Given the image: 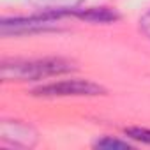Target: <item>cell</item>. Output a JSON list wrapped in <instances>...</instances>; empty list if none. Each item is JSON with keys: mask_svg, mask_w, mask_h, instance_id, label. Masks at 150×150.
<instances>
[{"mask_svg": "<svg viewBox=\"0 0 150 150\" xmlns=\"http://www.w3.org/2000/svg\"><path fill=\"white\" fill-rule=\"evenodd\" d=\"M103 92L104 90L101 85L88 80H80V78L57 80L32 90V94L39 97H92Z\"/></svg>", "mask_w": 150, "mask_h": 150, "instance_id": "2", "label": "cell"}, {"mask_svg": "<svg viewBox=\"0 0 150 150\" xmlns=\"http://www.w3.org/2000/svg\"><path fill=\"white\" fill-rule=\"evenodd\" d=\"M139 30H141L148 39H150V9H148L141 18H139Z\"/></svg>", "mask_w": 150, "mask_h": 150, "instance_id": "9", "label": "cell"}, {"mask_svg": "<svg viewBox=\"0 0 150 150\" xmlns=\"http://www.w3.org/2000/svg\"><path fill=\"white\" fill-rule=\"evenodd\" d=\"M94 146L97 148H106V150H127L131 148V143L127 141H122V139H117V138H111V136H106V138H101L94 143Z\"/></svg>", "mask_w": 150, "mask_h": 150, "instance_id": "7", "label": "cell"}, {"mask_svg": "<svg viewBox=\"0 0 150 150\" xmlns=\"http://www.w3.org/2000/svg\"><path fill=\"white\" fill-rule=\"evenodd\" d=\"M125 134H127L131 139H134V141H141V143L150 145V129L131 127V129H125Z\"/></svg>", "mask_w": 150, "mask_h": 150, "instance_id": "8", "label": "cell"}, {"mask_svg": "<svg viewBox=\"0 0 150 150\" xmlns=\"http://www.w3.org/2000/svg\"><path fill=\"white\" fill-rule=\"evenodd\" d=\"M60 16L55 14H46L42 13L41 16H32V18H13V20H2V34H32V32H42L50 30L57 25V20Z\"/></svg>", "mask_w": 150, "mask_h": 150, "instance_id": "3", "label": "cell"}, {"mask_svg": "<svg viewBox=\"0 0 150 150\" xmlns=\"http://www.w3.org/2000/svg\"><path fill=\"white\" fill-rule=\"evenodd\" d=\"M74 14H78L80 18L83 20H88V21H94V23H110V21H115L117 20V14L108 11V9H97V7H92V9H78L74 11Z\"/></svg>", "mask_w": 150, "mask_h": 150, "instance_id": "6", "label": "cell"}, {"mask_svg": "<svg viewBox=\"0 0 150 150\" xmlns=\"http://www.w3.org/2000/svg\"><path fill=\"white\" fill-rule=\"evenodd\" d=\"M28 2L41 9L46 14H55V16H62L65 13H74L78 11L80 6L85 0H28Z\"/></svg>", "mask_w": 150, "mask_h": 150, "instance_id": "5", "label": "cell"}, {"mask_svg": "<svg viewBox=\"0 0 150 150\" xmlns=\"http://www.w3.org/2000/svg\"><path fill=\"white\" fill-rule=\"evenodd\" d=\"M74 69L71 60L60 57L44 58H14L2 64L4 81H39L46 78H55L67 74Z\"/></svg>", "mask_w": 150, "mask_h": 150, "instance_id": "1", "label": "cell"}, {"mask_svg": "<svg viewBox=\"0 0 150 150\" xmlns=\"http://www.w3.org/2000/svg\"><path fill=\"white\" fill-rule=\"evenodd\" d=\"M0 139L9 146H20V148H28L34 146L37 141L35 131L18 120H4L0 125Z\"/></svg>", "mask_w": 150, "mask_h": 150, "instance_id": "4", "label": "cell"}]
</instances>
